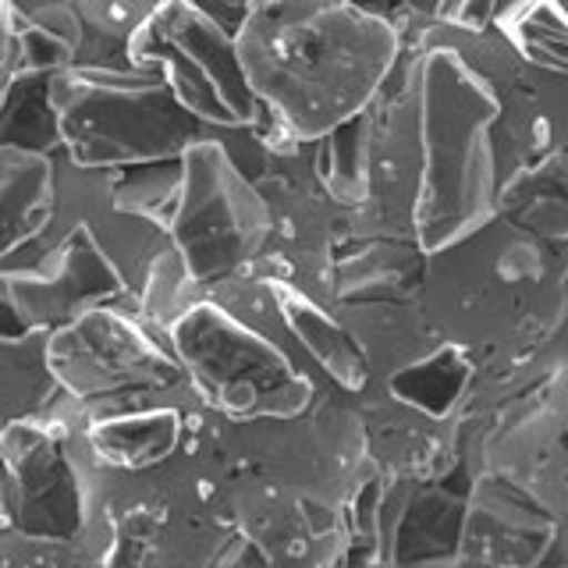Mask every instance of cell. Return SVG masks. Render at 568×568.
<instances>
[{
	"instance_id": "4fadbf2b",
	"label": "cell",
	"mask_w": 568,
	"mask_h": 568,
	"mask_svg": "<svg viewBox=\"0 0 568 568\" xmlns=\"http://www.w3.org/2000/svg\"><path fill=\"white\" fill-rule=\"evenodd\" d=\"M58 217L53 160L22 142H0V260L14 256Z\"/></svg>"
},
{
	"instance_id": "9c48e42d",
	"label": "cell",
	"mask_w": 568,
	"mask_h": 568,
	"mask_svg": "<svg viewBox=\"0 0 568 568\" xmlns=\"http://www.w3.org/2000/svg\"><path fill=\"white\" fill-rule=\"evenodd\" d=\"M129 281L89 221L71 224L29 271H0V302L22 331H58L93 306L129 298Z\"/></svg>"
},
{
	"instance_id": "7402d4cb",
	"label": "cell",
	"mask_w": 568,
	"mask_h": 568,
	"mask_svg": "<svg viewBox=\"0 0 568 568\" xmlns=\"http://www.w3.org/2000/svg\"><path fill=\"white\" fill-rule=\"evenodd\" d=\"M355 4H363V8L377 11V14H387V11H390V4H395V0H355Z\"/></svg>"
},
{
	"instance_id": "8fae6325",
	"label": "cell",
	"mask_w": 568,
	"mask_h": 568,
	"mask_svg": "<svg viewBox=\"0 0 568 568\" xmlns=\"http://www.w3.org/2000/svg\"><path fill=\"white\" fill-rule=\"evenodd\" d=\"M266 292H271L281 331L302 348V355L316 363V369L334 387H342L352 398H363L373 387L369 363L331 302L316 298L313 292L298 288V284L284 277H266Z\"/></svg>"
},
{
	"instance_id": "e0dca14e",
	"label": "cell",
	"mask_w": 568,
	"mask_h": 568,
	"mask_svg": "<svg viewBox=\"0 0 568 568\" xmlns=\"http://www.w3.org/2000/svg\"><path fill=\"white\" fill-rule=\"evenodd\" d=\"M61 395L50 369V334H0V430L8 423L43 416Z\"/></svg>"
},
{
	"instance_id": "44dd1931",
	"label": "cell",
	"mask_w": 568,
	"mask_h": 568,
	"mask_svg": "<svg viewBox=\"0 0 568 568\" xmlns=\"http://www.w3.org/2000/svg\"><path fill=\"white\" fill-rule=\"evenodd\" d=\"M195 4H200L203 11H210L217 22H224L231 32H235V26L242 22V14L248 11L253 0H195Z\"/></svg>"
},
{
	"instance_id": "ba28073f",
	"label": "cell",
	"mask_w": 568,
	"mask_h": 568,
	"mask_svg": "<svg viewBox=\"0 0 568 568\" xmlns=\"http://www.w3.org/2000/svg\"><path fill=\"white\" fill-rule=\"evenodd\" d=\"M89 490L61 423L32 416L0 430V529L32 544L85 532Z\"/></svg>"
},
{
	"instance_id": "5bb4252c",
	"label": "cell",
	"mask_w": 568,
	"mask_h": 568,
	"mask_svg": "<svg viewBox=\"0 0 568 568\" xmlns=\"http://www.w3.org/2000/svg\"><path fill=\"white\" fill-rule=\"evenodd\" d=\"M423 248L402 239H366L359 248L331 263V306L348 302H395L416 298L423 281Z\"/></svg>"
},
{
	"instance_id": "ac0fdd59",
	"label": "cell",
	"mask_w": 568,
	"mask_h": 568,
	"mask_svg": "<svg viewBox=\"0 0 568 568\" xmlns=\"http://www.w3.org/2000/svg\"><path fill=\"white\" fill-rule=\"evenodd\" d=\"M490 29L519 58L550 75H568L565 0H501Z\"/></svg>"
},
{
	"instance_id": "277c9868",
	"label": "cell",
	"mask_w": 568,
	"mask_h": 568,
	"mask_svg": "<svg viewBox=\"0 0 568 568\" xmlns=\"http://www.w3.org/2000/svg\"><path fill=\"white\" fill-rule=\"evenodd\" d=\"M192 395L224 419H288L316 402V381L263 324L200 295L164 327Z\"/></svg>"
},
{
	"instance_id": "d6986e66",
	"label": "cell",
	"mask_w": 568,
	"mask_h": 568,
	"mask_svg": "<svg viewBox=\"0 0 568 568\" xmlns=\"http://www.w3.org/2000/svg\"><path fill=\"white\" fill-rule=\"evenodd\" d=\"M118 171L121 182L111 189V206L168 231L178 195H182V160H160V164H139Z\"/></svg>"
},
{
	"instance_id": "30bf717a",
	"label": "cell",
	"mask_w": 568,
	"mask_h": 568,
	"mask_svg": "<svg viewBox=\"0 0 568 568\" xmlns=\"http://www.w3.org/2000/svg\"><path fill=\"white\" fill-rule=\"evenodd\" d=\"M558 529L561 519L540 497L501 473L479 469L462 501L455 565H540Z\"/></svg>"
},
{
	"instance_id": "7a4b0ae2",
	"label": "cell",
	"mask_w": 568,
	"mask_h": 568,
	"mask_svg": "<svg viewBox=\"0 0 568 568\" xmlns=\"http://www.w3.org/2000/svg\"><path fill=\"white\" fill-rule=\"evenodd\" d=\"M416 64L419 182L413 239L426 253L466 239L494 217L501 100L479 71L444 43H408Z\"/></svg>"
},
{
	"instance_id": "6da1fadb",
	"label": "cell",
	"mask_w": 568,
	"mask_h": 568,
	"mask_svg": "<svg viewBox=\"0 0 568 568\" xmlns=\"http://www.w3.org/2000/svg\"><path fill=\"white\" fill-rule=\"evenodd\" d=\"M235 47L260 106L302 142L363 114L405 50L398 29L355 0H253Z\"/></svg>"
},
{
	"instance_id": "8992f818",
	"label": "cell",
	"mask_w": 568,
	"mask_h": 568,
	"mask_svg": "<svg viewBox=\"0 0 568 568\" xmlns=\"http://www.w3.org/2000/svg\"><path fill=\"white\" fill-rule=\"evenodd\" d=\"M132 68H153L206 129H248L263 106L248 89L235 32L195 0H156L124 43Z\"/></svg>"
},
{
	"instance_id": "2e32d148",
	"label": "cell",
	"mask_w": 568,
	"mask_h": 568,
	"mask_svg": "<svg viewBox=\"0 0 568 568\" xmlns=\"http://www.w3.org/2000/svg\"><path fill=\"white\" fill-rule=\"evenodd\" d=\"M68 64H75V47L32 22L14 0H0V121L22 82L47 79Z\"/></svg>"
},
{
	"instance_id": "7c38bea8",
	"label": "cell",
	"mask_w": 568,
	"mask_h": 568,
	"mask_svg": "<svg viewBox=\"0 0 568 568\" xmlns=\"http://www.w3.org/2000/svg\"><path fill=\"white\" fill-rule=\"evenodd\" d=\"M189 426L182 405H139L93 419L85 426V444L106 469L153 473L182 452Z\"/></svg>"
},
{
	"instance_id": "5b68a950",
	"label": "cell",
	"mask_w": 568,
	"mask_h": 568,
	"mask_svg": "<svg viewBox=\"0 0 568 568\" xmlns=\"http://www.w3.org/2000/svg\"><path fill=\"white\" fill-rule=\"evenodd\" d=\"M182 160V195H178L168 239L189 266L203 295L235 274H256V263L271 253V206L260 185L231 156L221 129L192 139Z\"/></svg>"
},
{
	"instance_id": "9a60e30c",
	"label": "cell",
	"mask_w": 568,
	"mask_h": 568,
	"mask_svg": "<svg viewBox=\"0 0 568 568\" xmlns=\"http://www.w3.org/2000/svg\"><path fill=\"white\" fill-rule=\"evenodd\" d=\"M473 381H476V363L455 342H440L426 355H419V359L384 377L387 398L444 423L458 419L462 405H469Z\"/></svg>"
},
{
	"instance_id": "3957f363",
	"label": "cell",
	"mask_w": 568,
	"mask_h": 568,
	"mask_svg": "<svg viewBox=\"0 0 568 568\" xmlns=\"http://www.w3.org/2000/svg\"><path fill=\"white\" fill-rule=\"evenodd\" d=\"M53 135L82 171H118L178 160L210 132L153 68L68 64L43 82Z\"/></svg>"
},
{
	"instance_id": "ffe728a7",
	"label": "cell",
	"mask_w": 568,
	"mask_h": 568,
	"mask_svg": "<svg viewBox=\"0 0 568 568\" xmlns=\"http://www.w3.org/2000/svg\"><path fill=\"white\" fill-rule=\"evenodd\" d=\"M501 0H434L426 26L455 29V32H484L494 22Z\"/></svg>"
},
{
	"instance_id": "52a82bcc",
	"label": "cell",
	"mask_w": 568,
	"mask_h": 568,
	"mask_svg": "<svg viewBox=\"0 0 568 568\" xmlns=\"http://www.w3.org/2000/svg\"><path fill=\"white\" fill-rule=\"evenodd\" d=\"M50 369L61 395L75 402H132L185 390V369L174 352L135 313L114 302L93 306L50 331Z\"/></svg>"
}]
</instances>
